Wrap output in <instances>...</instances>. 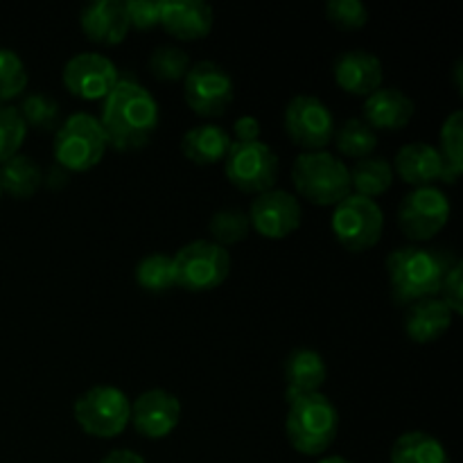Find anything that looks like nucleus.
Here are the masks:
<instances>
[{"label":"nucleus","instance_id":"obj_1","mask_svg":"<svg viewBox=\"0 0 463 463\" xmlns=\"http://www.w3.org/2000/svg\"><path fill=\"white\" fill-rule=\"evenodd\" d=\"M158 102L143 84L120 77L104 98L102 116L98 118L109 147L134 152L145 147L158 129Z\"/></svg>","mask_w":463,"mask_h":463},{"label":"nucleus","instance_id":"obj_2","mask_svg":"<svg viewBox=\"0 0 463 463\" xmlns=\"http://www.w3.org/2000/svg\"><path fill=\"white\" fill-rule=\"evenodd\" d=\"M459 258L443 249L401 247L387 258V276L396 303L411 306L439 297L443 279Z\"/></svg>","mask_w":463,"mask_h":463},{"label":"nucleus","instance_id":"obj_3","mask_svg":"<svg viewBox=\"0 0 463 463\" xmlns=\"http://www.w3.org/2000/svg\"><path fill=\"white\" fill-rule=\"evenodd\" d=\"M285 432L297 452L319 457L335 443L339 432V411L321 392L298 396L288 402Z\"/></svg>","mask_w":463,"mask_h":463},{"label":"nucleus","instance_id":"obj_4","mask_svg":"<svg viewBox=\"0 0 463 463\" xmlns=\"http://www.w3.org/2000/svg\"><path fill=\"white\" fill-rule=\"evenodd\" d=\"M292 184L315 206H337L351 194L348 165L326 149L301 152L294 158Z\"/></svg>","mask_w":463,"mask_h":463},{"label":"nucleus","instance_id":"obj_5","mask_svg":"<svg viewBox=\"0 0 463 463\" xmlns=\"http://www.w3.org/2000/svg\"><path fill=\"white\" fill-rule=\"evenodd\" d=\"M107 136L102 125L90 113H72L57 127L54 134V161L66 172H89L107 154Z\"/></svg>","mask_w":463,"mask_h":463},{"label":"nucleus","instance_id":"obj_6","mask_svg":"<svg viewBox=\"0 0 463 463\" xmlns=\"http://www.w3.org/2000/svg\"><path fill=\"white\" fill-rule=\"evenodd\" d=\"M176 288L185 292H211L231 274V256L224 247L211 240H194L175 253Z\"/></svg>","mask_w":463,"mask_h":463},{"label":"nucleus","instance_id":"obj_7","mask_svg":"<svg viewBox=\"0 0 463 463\" xmlns=\"http://www.w3.org/2000/svg\"><path fill=\"white\" fill-rule=\"evenodd\" d=\"M131 401L122 389L98 384L80 393L75 401V420L95 439H113L129 425Z\"/></svg>","mask_w":463,"mask_h":463},{"label":"nucleus","instance_id":"obj_8","mask_svg":"<svg viewBox=\"0 0 463 463\" xmlns=\"http://www.w3.org/2000/svg\"><path fill=\"white\" fill-rule=\"evenodd\" d=\"M330 226H333L335 238L344 249L353 253H362L366 249L375 247L383 238V208L378 206L375 199L351 193L344 202L335 206Z\"/></svg>","mask_w":463,"mask_h":463},{"label":"nucleus","instance_id":"obj_9","mask_svg":"<svg viewBox=\"0 0 463 463\" xmlns=\"http://www.w3.org/2000/svg\"><path fill=\"white\" fill-rule=\"evenodd\" d=\"M279 156L262 140H256V143L233 140L224 158L226 179L249 194H262L274 188L279 181Z\"/></svg>","mask_w":463,"mask_h":463},{"label":"nucleus","instance_id":"obj_10","mask_svg":"<svg viewBox=\"0 0 463 463\" xmlns=\"http://www.w3.org/2000/svg\"><path fill=\"white\" fill-rule=\"evenodd\" d=\"M450 211V199L441 188L423 185L402 197L398 208V226L414 242H428L446 229Z\"/></svg>","mask_w":463,"mask_h":463},{"label":"nucleus","instance_id":"obj_11","mask_svg":"<svg viewBox=\"0 0 463 463\" xmlns=\"http://www.w3.org/2000/svg\"><path fill=\"white\" fill-rule=\"evenodd\" d=\"M289 140L303 152H321L335 138V116L326 102L315 95H297L288 104L283 116Z\"/></svg>","mask_w":463,"mask_h":463},{"label":"nucleus","instance_id":"obj_12","mask_svg":"<svg viewBox=\"0 0 463 463\" xmlns=\"http://www.w3.org/2000/svg\"><path fill=\"white\" fill-rule=\"evenodd\" d=\"M184 95L188 107L197 116H224L235 95L233 77L215 61L193 63L184 77Z\"/></svg>","mask_w":463,"mask_h":463},{"label":"nucleus","instance_id":"obj_13","mask_svg":"<svg viewBox=\"0 0 463 463\" xmlns=\"http://www.w3.org/2000/svg\"><path fill=\"white\" fill-rule=\"evenodd\" d=\"M249 222L262 238L283 240L292 235L303 222V208L297 194L271 188L258 194L249 208Z\"/></svg>","mask_w":463,"mask_h":463},{"label":"nucleus","instance_id":"obj_14","mask_svg":"<svg viewBox=\"0 0 463 463\" xmlns=\"http://www.w3.org/2000/svg\"><path fill=\"white\" fill-rule=\"evenodd\" d=\"M63 86L75 98L104 99L120 80V71L109 57L99 52H80L71 57L61 72Z\"/></svg>","mask_w":463,"mask_h":463},{"label":"nucleus","instance_id":"obj_15","mask_svg":"<svg viewBox=\"0 0 463 463\" xmlns=\"http://www.w3.org/2000/svg\"><path fill=\"white\" fill-rule=\"evenodd\" d=\"M181 420V402L167 389H149L131 402L129 423L145 439H165Z\"/></svg>","mask_w":463,"mask_h":463},{"label":"nucleus","instance_id":"obj_16","mask_svg":"<svg viewBox=\"0 0 463 463\" xmlns=\"http://www.w3.org/2000/svg\"><path fill=\"white\" fill-rule=\"evenodd\" d=\"M335 81L348 95L369 98L373 90L383 86V61L366 50H346L335 59Z\"/></svg>","mask_w":463,"mask_h":463},{"label":"nucleus","instance_id":"obj_17","mask_svg":"<svg viewBox=\"0 0 463 463\" xmlns=\"http://www.w3.org/2000/svg\"><path fill=\"white\" fill-rule=\"evenodd\" d=\"M80 25L93 43L116 45L129 34L127 7L120 0H95L86 5L80 14Z\"/></svg>","mask_w":463,"mask_h":463},{"label":"nucleus","instance_id":"obj_18","mask_svg":"<svg viewBox=\"0 0 463 463\" xmlns=\"http://www.w3.org/2000/svg\"><path fill=\"white\" fill-rule=\"evenodd\" d=\"M215 14L203 0H165L161 3V25L181 41H199L213 30Z\"/></svg>","mask_w":463,"mask_h":463},{"label":"nucleus","instance_id":"obj_19","mask_svg":"<svg viewBox=\"0 0 463 463\" xmlns=\"http://www.w3.org/2000/svg\"><path fill=\"white\" fill-rule=\"evenodd\" d=\"M364 122L371 129L380 131H398L414 118V99L402 93L401 89L387 86L369 95L364 99Z\"/></svg>","mask_w":463,"mask_h":463},{"label":"nucleus","instance_id":"obj_20","mask_svg":"<svg viewBox=\"0 0 463 463\" xmlns=\"http://www.w3.org/2000/svg\"><path fill=\"white\" fill-rule=\"evenodd\" d=\"M285 378V401H294L298 396L317 393L328 378L324 357L312 348H297L288 355L283 364Z\"/></svg>","mask_w":463,"mask_h":463},{"label":"nucleus","instance_id":"obj_21","mask_svg":"<svg viewBox=\"0 0 463 463\" xmlns=\"http://www.w3.org/2000/svg\"><path fill=\"white\" fill-rule=\"evenodd\" d=\"M443 163L446 161H443L441 152L432 145L410 143L398 149L393 170L398 172V176L405 184L414 185V188H423V185H432L434 181L441 179Z\"/></svg>","mask_w":463,"mask_h":463},{"label":"nucleus","instance_id":"obj_22","mask_svg":"<svg viewBox=\"0 0 463 463\" xmlns=\"http://www.w3.org/2000/svg\"><path fill=\"white\" fill-rule=\"evenodd\" d=\"M455 315L439 297L411 303L405 315V333L416 344H432L450 330Z\"/></svg>","mask_w":463,"mask_h":463},{"label":"nucleus","instance_id":"obj_23","mask_svg":"<svg viewBox=\"0 0 463 463\" xmlns=\"http://www.w3.org/2000/svg\"><path fill=\"white\" fill-rule=\"evenodd\" d=\"M231 145H233V138L229 131L208 122V125H197L185 131L181 138V152L197 165H215V163H224Z\"/></svg>","mask_w":463,"mask_h":463},{"label":"nucleus","instance_id":"obj_24","mask_svg":"<svg viewBox=\"0 0 463 463\" xmlns=\"http://www.w3.org/2000/svg\"><path fill=\"white\" fill-rule=\"evenodd\" d=\"M392 463H450L446 446L423 430L401 434L392 446Z\"/></svg>","mask_w":463,"mask_h":463},{"label":"nucleus","instance_id":"obj_25","mask_svg":"<svg viewBox=\"0 0 463 463\" xmlns=\"http://www.w3.org/2000/svg\"><path fill=\"white\" fill-rule=\"evenodd\" d=\"M43 184V172L34 158L16 154L0 165V190L14 199L34 197Z\"/></svg>","mask_w":463,"mask_h":463},{"label":"nucleus","instance_id":"obj_26","mask_svg":"<svg viewBox=\"0 0 463 463\" xmlns=\"http://www.w3.org/2000/svg\"><path fill=\"white\" fill-rule=\"evenodd\" d=\"M351 176V193L360 197H378L384 194L393 184V167L383 156L360 158L353 167H348Z\"/></svg>","mask_w":463,"mask_h":463},{"label":"nucleus","instance_id":"obj_27","mask_svg":"<svg viewBox=\"0 0 463 463\" xmlns=\"http://www.w3.org/2000/svg\"><path fill=\"white\" fill-rule=\"evenodd\" d=\"M136 280L152 294H163L176 285L175 258L167 253H149L136 265Z\"/></svg>","mask_w":463,"mask_h":463},{"label":"nucleus","instance_id":"obj_28","mask_svg":"<svg viewBox=\"0 0 463 463\" xmlns=\"http://www.w3.org/2000/svg\"><path fill=\"white\" fill-rule=\"evenodd\" d=\"M335 143L344 156L351 158H366L373 154L375 145H378V136L375 131L366 125L360 118H351L344 122L337 131H335Z\"/></svg>","mask_w":463,"mask_h":463},{"label":"nucleus","instance_id":"obj_29","mask_svg":"<svg viewBox=\"0 0 463 463\" xmlns=\"http://www.w3.org/2000/svg\"><path fill=\"white\" fill-rule=\"evenodd\" d=\"M21 120L25 122L27 129L36 131H52L57 129L61 122H59V104L57 99L50 98L45 93H30L21 99V107L16 109Z\"/></svg>","mask_w":463,"mask_h":463},{"label":"nucleus","instance_id":"obj_30","mask_svg":"<svg viewBox=\"0 0 463 463\" xmlns=\"http://www.w3.org/2000/svg\"><path fill=\"white\" fill-rule=\"evenodd\" d=\"M208 231H211V242L220 244V247H231L242 240H247L249 231H251V222L249 215L240 208H222L208 222Z\"/></svg>","mask_w":463,"mask_h":463},{"label":"nucleus","instance_id":"obj_31","mask_svg":"<svg viewBox=\"0 0 463 463\" xmlns=\"http://www.w3.org/2000/svg\"><path fill=\"white\" fill-rule=\"evenodd\" d=\"M190 57L185 50L175 48V45H161L149 57V71L161 81H179L184 80L185 72L190 71Z\"/></svg>","mask_w":463,"mask_h":463},{"label":"nucleus","instance_id":"obj_32","mask_svg":"<svg viewBox=\"0 0 463 463\" xmlns=\"http://www.w3.org/2000/svg\"><path fill=\"white\" fill-rule=\"evenodd\" d=\"M27 89V68L14 50L0 48V104L23 95Z\"/></svg>","mask_w":463,"mask_h":463},{"label":"nucleus","instance_id":"obj_33","mask_svg":"<svg viewBox=\"0 0 463 463\" xmlns=\"http://www.w3.org/2000/svg\"><path fill=\"white\" fill-rule=\"evenodd\" d=\"M25 134L27 127L18 116L16 107L0 104V165L16 156L23 140H25Z\"/></svg>","mask_w":463,"mask_h":463},{"label":"nucleus","instance_id":"obj_34","mask_svg":"<svg viewBox=\"0 0 463 463\" xmlns=\"http://www.w3.org/2000/svg\"><path fill=\"white\" fill-rule=\"evenodd\" d=\"M326 16L339 30H360L369 21V9L362 0H330L326 5Z\"/></svg>","mask_w":463,"mask_h":463},{"label":"nucleus","instance_id":"obj_35","mask_svg":"<svg viewBox=\"0 0 463 463\" xmlns=\"http://www.w3.org/2000/svg\"><path fill=\"white\" fill-rule=\"evenodd\" d=\"M441 156L450 165L463 170V111H452L441 125Z\"/></svg>","mask_w":463,"mask_h":463},{"label":"nucleus","instance_id":"obj_36","mask_svg":"<svg viewBox=\"0 0 463 463\" xmlns=\"http://www.w3.org/2000/svg\"><path fill=\"white\" fill-rule=\"evenodd\" d=\"M463 262L457 260L455 265L450 267V271L443 279L441 289H439V298L446 303L452 310V315L459 317L463 315Z\"/></svg>","mask_w":463,"mask_h":463},{"label":"nucleus","instance_id":"obj_37","mask_svg":"<svg viewBox=\"0 0 463 463\" xmlns=\"http://www.w3.org/2000/svg\"><path fill=\"white\" fill-rule=\"evenodd\" d=\"M125 7L129 27L152 30V27L161 25V3H154V0H129V3H125Z\"/></svg>","mask_w":463,"mask_h":463},{"label":"nucleus","instance_id":"obj_38","mask_svg":"<svg viewBox=\"0 0 463 463\" xmlns=\"http://www.w3.org/2000/svg\"><path fill=\"white\" fill-rule=\"evenodd\" d=\"M260 122L253 116L238 118L233 125V134L238 138L235 143H256V140H260Z\"/></svg>","mask_w":463,"mask_h":463},{"label":"nucleus","instance_id":"obj_39","mask_svg":"<svg viewBox=\"0 0 463 463\" xmlns=\"http://www.w3.org/2000/svg\"><path fill=\"white\" fill-rule=\"evenodd\" d=\"M99 463H147L134 450H111Z\"/></svg>","mask_w":463,"mask_h":463},{"label":"nucleus","instance_id":"obj_40","mask_svg":"<svg viewBox=\"0 0 463 463\" xmlns=\"http://www.w3.org/2000/svg\"><path fill=\"white\" fill-rule=\"evenodd\" d=\"M319 463H353V461L344 459V457L339 455H333V457H324V459H319Z\"/></svg>","mask_w":463,"mask_h":463},{"label":"nucleus","instance_id":"obj_41","mask_svg":"<svg viewBox=\"0 0 463 463\" xmlns=\"http://www.w3.org/2000/svg\"><path fill=\"white\" fill-rule=\"evenodd\" d=\"M0 197H3V190H0Z\"/></svg>","mask_w":463,"mask_h":463}]
</instances>
